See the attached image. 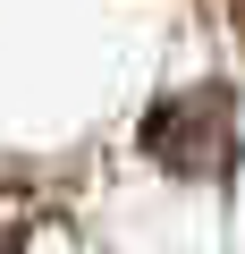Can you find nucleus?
<instances>
[{
	"mask_svg": "<svg viewBox=\"0 0 245 254\" xmlns=\"http://www.w3.org/2000/svg\"><path fill=\"white\" fill-rule=\"evenodd\" d=\"M144 153L169 178H228V161H237V102H228V85H195V93L152 102L144 110Z\"/></svg>",
	"mask_w": 245,
	"mask_h": 254,
	"instance_id": "obj_1",
	"label": "nucleus"
}]
</instances>
